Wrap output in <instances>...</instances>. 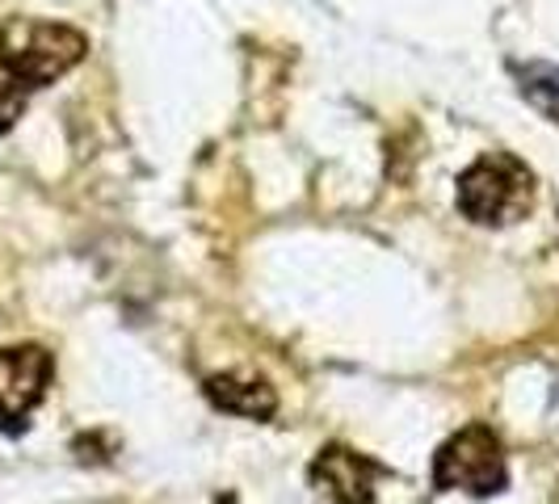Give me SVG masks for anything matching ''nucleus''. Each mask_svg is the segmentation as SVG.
Listing matches in <instances>:
<instances>
[{
  "label": "nucleus",
  "instance_id": "f257e3e1",
  "mask_svg": "<svg viewBox=\"0 0 559 504\" xmlns=\"http://www.w3.org/2000/svg\"><path fill=\"white\" fill-rule=\"evenodd\" d=\"M88 51L81 29L17 17L0 29V135L22 118L29 93L59 81Z\"/></svg>",
  "mask_w": 559,
  "mask_h": 504
},
{
  "label": "nucleus",
  "instance_id": "f03ea898",
  "mask_svg": "<svg viewBox=\"0 0 559 504\" xmlns=\"http://www.w3.org/2000/svg\"><path fill=\"white\" fill-rule=\"evenodd\" d=\"M534 177L509 152L479 156L476 165L459 177V211L479 227H504L531 211Z\"/></svg>",
  "mask_w": 559,
  "mask_h": 504
},
{
  "label": "nucleus",
  "instance_id": "7ed1b4c3",
  "mask_svg": "<svg viewBox=\"0 0 559 504\" xmlns=\"http://www.w3.org/2000/svg\"><path fill=\"white\" fill-rule=\"evenodd\" d=\"M509 483L504 471L501 437L484 424L454 433L433 458V488L438 492H472V496H497Z\"/></svg>",
  "mask_w": 559,
  "mask_h": 504
},
{
  "label": "nucleus",
  "instance_id": "20e7f679",
  "mask_svg": "<svg viewBox=\"0 0 559 504\" xmlns=\"http://www.w3.org/2000/svg\"><path fill=\"white\" fill-rule=\"evenodd\" d=\"M51 383V353L38 345L0 349V429L22 433Z\"/></svg>",
  "mask_w": 559,
  "mask_h": 504
},
{
  "label": "nucleus",
  "instance_id": "39448f33",
  "mask_svg": "<svg viewBox=\"0 0 559 504\" xmlns=\"http://www.w3.org/2000/svg\"><path fill=\"white\" fill-rule=\"evenodd\" d=\"M311 479L320 483V492H329L341 504H370L374 501V463L358 458L354 449H324L311 467Z\"/></svg>",
  "mask_w": 559,
  "mask_h": 504
},
{
  "label": "nucleus",
  "instance_id": "423d86ee",
  "mask_svg": "<svg viewBox=\"0 0 559 504\" xmlns=\"http://www.w3.org/2000/svg\"><path fill=\"white\" fill-rule=\"evenodd\" d=\"M206 395L224 408V412H236V417H252L265 420L274 417L278 408V395L265 379H252V374H219L206 383Z\"/></svg>",
  "mask_w": 559,
  "mask_h": 504
},
{
  "label": "nucleus",
  "instance_id": "0eeeda50",
  "mask_svg": "<svg viewBox=\"0 0 559 504\" xmlns=\"http://www.w3.org/2000/svg\"><path fill=\"white\" fill-rule=\"evenodd\" d=\"M518 72V88L543 118L559 122V63H526L513 68Z\"/></svg>",
  "mask_w": 559,
  "mask_h": 504
}]
</instances>
